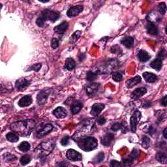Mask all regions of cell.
<instances>
[{"instance_id": "3957f363", "label": "cell", "mask_w": 167, "mask_h": 167, "mask_svg": "<svg viewBox=\"0 0 167 167\" xmlns=\"http://www.w3.org/2000/svg\"><path fill=\"white\" fill-rule=\"evenodd\" d=\"M41 17L44 18V20H49L52 22H55L60 18V14L55 11L45 10L43 12Z\"/></svg>"}, {"instance_id": "5b68a950", "label": "cell", "mask_w": 167, "mask_h": 167, "mask_svg": "<svg viewBox=\"0 0 167 167\" xmlns=\"http://www.w3.org/2000/svg\"><path fill=\"white\" fill-rule=\"evenodd\" d=\"M49 96V89H44V90L40 91L37 96V102L39 106H43L46 104L48 97Z\"/></svg>"}, {"instance_id": "ee69618b", "label": "cell", "mask_w": 167, "mask_h": 167, "mask_svg": "<svg viewBox=\"0 0 167 167\" xmlns=\"http://www.w3.org/2000/svg\"><path fill=\"white\" fill-rule=\"evenodd\" d=\"M110 166L112 167H114V166H121V164L120 163H119L117 160H112L110 162Z\"/></svg>"}, {"instance_id": "74e56055", "label": "cell", "mask_w": 167, "mask_h": 167, "mask_svg": "<svg viewBox=\"0 0 167 167\" xmlns=\"http://www.w3.org/2000/svg\"><path fill=\"white\" fill-rule=\"evenodd\" d=\"M133 160L131 157H128V158H126V159H124L123 160V165L125 166H131V165L133 164Z\"/></svg>"}, {"instance_id": "6da1fadb", "label": "cell", "mask_w": 167, "mask_h": 167, "mask_svg": "<svg viewBox=\"0 0 167 167\" xmlns=\"http://www.w3.org/2000/svg\"><path fill=\"white\" fill-rule=\"evenodd\" d=\"M35 126V122L33 120H28L11 124L10 129L20 135L25 137L31 133Z\"/></svg>"}, {"instance_id": "4316f807", "label": "cell", "mask_w": 167, "mask_h": 167, "mask_svg": "<svg viewBox=\"0 0 167 167\" xmlns=\"http://www.w3.org/2000/svg\"><path fill=\"white\" fill-rule=\"evenodd\" d=\"M6 139L11 142H17L19 139L17 134L11 132L8 133L7 134H6Z\"/></svg>"}, {"instance_id": "277c9868", "label": "cell", "mask_w": 167, "mask_h": 167, "mask_svg": "<svg viewBox=\"0 0 167 167\" xmlns=\"http://www.w3.org/2000/svg\"><path fill=\"white\" fill-rule=\"evenodd\" d=\"M53 129V126L51 124L41 125L37 131V135L38 137H43L49 134Z\"/></svg>"}, {"instance_id": "30bf717a", "label": "cell", "mask_w": 167, "mask_h": 167, "mask_svg": "<svg viewBox=\"0 0 167 167\" xmlns=\"http://www.w3.org/2000/svg\"><path fill=\"white\" fill-rule=\"evenodd\" d=\"M30 82L28 80L25 78H20L17 80V82L15 83V86L19 90H22V89H24L25 88H26L28 86L30 85Z\"/></svg>"}, {"instance_id": "7dc6e473", "label": "cell", "mask_w": 167, "mask_h": 167, "mask_svg": "<svg viewBox=\"0 0 167 167\" xmlns=\"http://www.w3.org/2000/svg\"><path fill=\"white\" fill-rule=\"evenodd\" d=\"M160 103H161L164 107H166V95H165V97L161 99V101H160Z\"/></svg>"}, {"instance_id": "836d02e7", "label": "cell", "mask_w": 167, "mask_h": 167, "mask_svg": "<svg viewBox=\"0 0 167 167\" xmlns=\"http://www.w3.org/2000/svg\"><path fill=\"white\" fill-rule=\"evenodd\" d=\"M112 78L115 82H120L123 79V76L120 73H112Z\"/></svg>"}, {"instance_id": "60d3db41", "label": "cell", "mask_w": 167, "mask_h": 167, "mask_svg": "<svg viewBox=\"0 0 167 167\" xmlns=\"http://www.w3.org/2000/svg\"><path fill=\"white\" fill-rule=\"evenodd\" d=\"M44 22H45V20H44V18L42 17H38L36 20V24L38 27H43L44 25Z\"/></svg>"}, {"instance_id": "ba28073f", "label": "cell", "mask_w": 167, "mask_h": 167, "mask_svg": "<svg viewBox=\"0 0 167 167\" xmlns=\"http://www.w3.org/2000/svg\"><path fill=\"white\" fill-rule=\"evenodd\" d=\"M83 7L81 5H77V6H75V7H70L68 11L67 12V16L69 18H73V17H76L77 15H78L80 12H82L83 11Z\"/></svg>"}, {"instance_id": "e0dca14e", "label": "cell", "mask_w": 167, "mask_h": 167, "mask_svg": "<svg viewBox=\"0 0 167 167\" xmlns=\"http://www.w3.org/2000/svg\"><path fill=\"white\" fill-rule=\"evenodd\" d=\"M55 143L54 141H48V142H44L41 144V148L46 152L50 153L53 150Z\"/></svg>"}, {"instance_id": "4dcf8cb0", "label": "cell", "mask_w": 167, "mask_h": 167, "mask_svg": "<svg viewBox=\"0 0 167 167\" xmlns=\"http://www.w3.org/2000/svg\"><path fill=\"white\" fill-rule=\"evenodd\" d=\"M142 145L144 148H148L150 145V139L146 136H144L142 139Z\"/></svg>"}, {"instance_id": "ab89813d", "label": "cell", "mask_w": 167, "mask_h": 167, "mask_svg": "<svg viewBox=\"0 0 167 167\" xmlns=\"http://www.w3.org/2000/svg\"><path fill=\"white\" fill-rule=\"evenodd\" d=\"M58 46H59L58 40H57L56 38H52V41H51V47H52L54 49H56L57 47H58Z\"/></svg>"}, {"instance_id": "8992f818", "label": "cell", "mask_w": 167, "mask_h": 167, "mask_svg": "<svg viewBox=\"0 0 167 167\" xmlns=\"http://www.w3.org/2000/svg\"><path fill=\"white\" fill-rule=\"evenodd\" d=\"M66 157L69 160H73V161H78L82 159L81 154L73 149H69L67 151Z\"/></svg>"}, {"instance_id": "7a4b0ae2", "label": "cell", "mask_w": 167, "mask_h": 167, "mask_svg": "<svg viewBox=\"0 0 167 167\" xmlns=\"http://www.w3.org/2000/svg\"><path fill=\"white\" fill-rule=\"evenodd\" d=\"M80 145L82 150L86 152H90L97 148V140L94 137H86L81 141Z\"/></svg>"}, {"instance_id": "44dd1931", "label": "cell", "mask_w": 167, "mask_h": 167, "mask_svg": "<svg viewBox=\"0 0 167 167\" xmlns=\"http://www.w3.org/2000/svg\"><path fill=\"white\" fill-rule=\"evenodd\" d=\"M137 57L138 59H139L141 62H147V61L150 59V54L147 53L146 51H144V50L139 51V52L138 53Z\"/></svg>"}, {"instance_id": "e575fe53", "label": "cell", "mask_w": 167, "mask_h": 167, "mask_svg": "<svg viewBox=\"0 0 167 167\" xmlns=\"http://www.w3.org/2000/svg\"><path fill=\"white\" fill-rule=\"evenodd\" d=\"M80 34H81V32L80 31H76L75 33H74L72 35L71 38H70V42L71 43H75L77 39L80 37Z\"/></svg>"}, {"instance_id": "c3c4849f", "label": "cell", "mask_w": 167, "mask_h": 167, "mask_svg": "<svg viewBox=\"0 0 167 167\" xmlns=\"http://www.w3.org/2000/svg\"><path fill=\"white\" fill-rule=\"evenodd\" d=\"M166 131H167V129H166V128H165V129H164V131H163V136H164V138H165V139H166V138H167Z\"/></svg>"}, {"instance_id": "681fc988", "label": "cell", "mask_w": 167, "mask_h": 167, "mask_svg": "<svg viewBox=\"0 0 167 167\" xmlns=\"http://www.w3.org/2000/svg\"><path fill=\"white\" fill-rule=\"evenodd\" d=\"M39 1H40V2H42V3H47V2H49V1H41V0H40Z\"/></svg>"}, {"instance_id": "5bb4252c", "label": "cell", "mask_w": 167, "mask_h": 167, "mask_svg": "<svg viewBox=\"0 0 167 167\" xmlns=\"http://www.w3.org/2000/svg\"><path fill=\"white\" fill-rule=\"evenodd\" d=\"M114 139V136L112 133H107L102 137L101 143L105 146H109Z\"/></svg>"}, {"instance_id": "f546056e", "label": "cell", "mask_w": 167, "mask_h": 167, "mask_svg": "<svg viewBox=\"0 0 167 167\" xmlns=\"http://www.w3.org/2000/svg\"><path fill=\"white\" fill-rule=\"evenodd\" d=\"M97 73L92 71H89L88 72L87 75H86V79L89 82H93L95 80L97 79Z\"/></svg>"}, {"instance_id": "484cf974", "label": "cell", "mask_w": 167, "mask_h": 167, "mask_svg": "<svg viewBox=\"0 0 167 167\" xmlns=\"http://www.w3.org/2000/svg\"><path fill=\"white\" fill-rule=\"evenodd\" d=\"M18 148L19 150L21 151V152H26L30 149V144L28 142H26V141H24V142H22L19 144Z\"/></svg>"}, {"instance_id": "f6af8a7d", "label": "cell", "mask_w": 167, "mask_h": 167, "mask_svg": "<svg viewBox=\"0 0 167 167\" xmlns=\"http://www.w3.org/2000/svg\"><path fill=\"white\" fill-rule=\"evenodd\" d=\"M137 155H138L137 150H133L132 153H131V154L129 155V157H131V158H132L133 159H134L137 157Z\"/></svg>"}, {"instance_id": "b9f144b4", "label": "cell", "mask_w": 167, "mask_h": 167, "mask_svg": "<svg viewBox=\"0 0 167 167\" xmlns=\"http://www.w3.org/2000/svg\"><path fill=\"white\" fill-rule=\"evenodd\" d=\"M41 67H42V65L41 63H36V64H34V65H32L31 67H30V70H35V71H38L41 68Z\"/></svg>"}, {"instance_id": "d6a6232c", "label": "cell", "mask_w": 167, "mask_h": 167, "mask_svg": "<svg viewBox=\"0 0 167 167\" xmlns=\"http://www.w3.org/2000/svg\"><path fill=\"white\" fill-rule=\"evenodd\" d=\"M17 158L16 157V156L11 153H6L4 155V159L8 162L15 161V160H17Z\"/></svg>"}, {"instance_id": "cb8c5ba5", "label": "cell", "mask_w": 167, "mask_h": 167, "mask_svg": "<svg viewBox=\"0 0 167 167\" xmlns=\"http://www.w3.org/2000/svg\"><path fill=\"white\" fill-rule=\"evenodd\" d=\"M76 66V62L71 57H68L65 61V68L68 70H71L75 69Z\"/></svg>"}, {"instance_id": "8d00e7d4", "label": "cell", "mask_w": 167, "mask_h": 167, "mask_svg": "<svg viewBox=\"0 0 167 167\" xmlns=\"http://www.w3.org/2000/svg\"><path fill=\"white\" fill-rule=\"evenodd\" d=\"M159 11L160 12V13L164 15L166 13V5L165 3H160L159 6Z\"/></svg>"}, {"instance_id": "83f0119b", "label": "cell", "mask_w": 167, "mask_h": 167, "mask_svg": "<svg viewBox=\"0 0 167 167\" xmlns=\"http://www.w3.org/2000/svg\"><path fill=\"white\" fill-rule=\"evenodd\" d=\"M156 159L157 160L161 163L166 164L167 161L166 155L163 152H159L156 154Z\"/></svg>"}, {"instance_id": "2e32d148", "label": "cell", "mask_w": 167, "mask_h": 167, "mask_svg": "<svg viewBox=\"0 0 167 167\" xmlns=\"http://www.w3.org/2000/svg\"><path fill=\"white\" fill-rule=\"evenodd\" d=\"M146 92H147V89L145 88H137L132 93L131 97H132V98L134 99V100H136V99H139L140 97H142V96H143Z\"/></svg>"}, {"instance_id": "d6986e66", "label": "cell", "mask_w": 167, "mask_h": 167, "mask_svg": "<svg viewBox=\"0 0 167 167\" xmlns=\"http://www.w3.org/2000/svg\"><path fill=\"white\" fill-rule=\"evenodd\" d=\"M121 43L127 49H130L134 44V38L130 36L125 37L121 40Z\"/></svg>"}, {"instance_id": "1f68e13d", "label": "cell", "mask_w": 167, "mask_h": 167, "mask_svg": "<svg viewBox=\"0 0 167 167\" xmlns=\"http://www.w3.org/2000/svg\"><path fill=\"white\" fill-rule=\"evenodd\" d=\"M31 157L28 155H24L21 157L20 159V163L22 165H26L30 162Z\"/></svg>"}, {"instance_id": "bcb514c9", "label": "cell", "mask_w": 167, "mask_h": 167, "mask_svg": "<svg viewBox=\"0 0 167 167\" xmlns=\"http://www.w3.org/2000/svg\"><path fill=\"white\" fill-rule=\"evenodd\" d=\"M98 123L101 125H104L106 123V120L105 118H104L103 117H101L98 119Z\"/></svg>"}, {"instance_id": "603a6c76", "label": "cell", "mask_w": 167, "mask_h": 167, "mask_svg": "<svg viewBox=\"0 0 167 167\" xmlns=\"http://www.w3.org/2000/svg\"><path fill=\"white\" fill-rule=\"evenodd\" d=\"M146 30L147 33L152 35H156L158 34V28L153 23H150L146 26Z\"/></svg>"}, {"instance_id": "7c38bea8", "label": "cell", "mask_w": 167, "mask_h": 167, "mask_svg": "<svg viewBox=\"0 0 167 167\" xmlns=\"http://www.w3.org/2000/svg\"><path fill=\"white\" fill-rule=\"evenodd\" d=\"M32 102H33V100L30 95H25L19 100L18 105L20 107H28L32 103Z\"/></svg>"}, {"instance_id": "7402d4cb", "label": "cell", "mask_w": 167, "mask_h": 167, "mask_svg": "<svg viewBox=\"0 0 167 167\" xmlns=\"http://www.w3.org/2000/svg\"><path fill=\"white\" fill-rule=\"evenodd\" d=\"M82 108V103L80 101H75L73 102V105L70 107V111L73 114H76L78 113Z\"/></svg>"}, {"instance_id": "ac0fdd59", "label": "cell", "mask_w": 167, "mask_h": 167, "mask_svg": "<svg viewBox=\"0 0 167 167\" xmlns=\"http://www.w3.org/2000/svg\"><path fill=\"white\" fill-rule=\"evenodd\" d=\"M142 80V78L140 76H137L134 78H131L129 80H128L126 82V86L128 88H133L134 86L137 85L138 84L140 83Z\"/></svg>"}, {"instance_id": "f35d334b", "label": "cell", "mask_w": 167, "mask_h": 167, "mask_svg": "<svg viewBox=\"0 0 167 167\" xmlns=\"http://www.w3.org/2000/svg\"><path fill=\"white\" fill-rule=\"evenodd\" d=\"M122 127V123H115L114 124H113L112 125V127H111V130L115 131V132H116V131H119L120 129H121Z\"/></svg>"}, {"instance_id": "d590c367", "label": "cell", "mask_w": 167, "mask_h": 167, "mask_svg": "<svg viewBox=\"0 0 167 167\" xmlns=\"http://www.w3.org/2000/svg\"><path fill=\"white\" fill-rule=\"evenodd\" d=\"M105 158V154L102 152H100L97 155H96L95 158V160L96 163H101L103 160Z\"/></svg>"}, {"instance_id": "ffe728a7", "label": "cell", "mask_w": 167, "mask_h": 167, "mask_svg": "<svg viewBox=\"0 0 167 167\" xmlns=\"http://www.w3.org/2000/svg\"><path fill=\"white\" fill-rule=\"evenodd\" d=\"M143 77L146 82L150 83L155 82L157 80V76L155 75V74H153L152 73H149V72L144 73Z\"/></svg>"}, {"instance_id": "52a82bcc", "label": "cell", "mask_w": 167, "mask_h": 167, "mask_svg": "<svg viewBox=\"0 0 167 167\" xmlns=\"http://www.w3.org/2000/svg\"><path fill=\"white\" fill-rule=\"evenodd\" d=\"M140 115H141V114L139 112H136L130 119V124H131V131H132L133 133L136 132L137 125L140 118Z\"/></svg>"}, {"instance_id": "f1b7e54d", "label": "cell", "mask_w": 167, "mask_h": 167, "mask_svg": "<svg viewBox=\"0 0 167 167\" xmlns=\"http://www.w3.org/2000/svg\"><path fill=\"white\" fill-rule=\"evenodd\" d=\"M110 51L112 54H117V55L119 56H121L123 54V50H122L121 48L119 45H118V44L112 46L110 49Z\"/></svg>"}, {"instance_id": "d4e9b609", "label": "cell", "mask_w": 167, "mask_h": 167, "mask_svg": "<svg viewBox=\"0 0 167 167\" xmlns=\"http://www.w3.org/2000/svg\"><path fill=\"white\" fill-rule=\"evenodd\" d=\"M162 65H163L162 60H160L159 58H157L155 60H154L153 62L150 63V66L152 67V68L156 70H159L160 69H161Z\"/></svg>"}, {"instance_id": "7bdbcfd3", "label": "cell", "mask_w": 167, "mask_h": 167, "mask_svg": "<svg viewBox=\"0 0 167 167\" xmlns=\"http://www.w3.org/2000/svg\"><path fill=\"white\" fill-rule=\"evenodd\" d=\"M69 137L68 136L64 137L63 139L61 140V144L64 146H67V144H69Z\"/></svg>"}, {"instance_id": "9a60e30c", "label": "cell", "mask_w": 167, "mask_h": 167, "mask_svg": "<svg viewBox=\"0 0 167 167\" xmlns=\"http://www.w3.org/2000/svg\"><path fill=\"white\" fill-rule=\"evenodd\" d=\"M99 87H100V84H99L92 83L88 86H87V88L86 89V93H87V94L89 96L94 95L95 93L97 91Z\"/></svg>"}, {"instance_id": "4fadbf2b", "label": "cell", "mask_w": 167, "mask_h": 167, "mask_svg": "<svg viewBox=\"0 0 167 167\" xmlns=\"http://www.w3.org/2000/svg\"><path fill=\"white\" fill-rule=\"evenodd\" d=\"M68 27H69L68 22H66V21H64V22H62V23H61L60 24L57 25V26L54 28V30L56 33L63 34L66 31V30H67Z\"/></svg>"}, {"instance_id": "8fae6325", "label": "cell", "mask_w": 167, "mask_h": 167, "mask_svg": "<svg viewBox=\"0 0 167 167\" xmlns=\"http://www.w3.org/2000/svg\"><path fill=\"white\" fill-rule=\"evenodd\" d=\"M53 114L56 118L62 119L65 118L67 116V113L65 108L62 107H59L53 111Z\"/></svg>"}, {"instance_id": "9c48e42d", "label": "cell", "mask_w": 167, "mask_h": 167, "mask_svg": "<svg viewBox=\"0 0 167 167\" xmlns=\"http://www.w3.org/2000/svg\"><path fill=\"white\" fill-rule=\"evenodd\" d=\"M105 107V105L101 103H95L92 106L91 114L94 116H97L99 114L101 113L102 110H103Z\"/></svg>"}]
</instances>
